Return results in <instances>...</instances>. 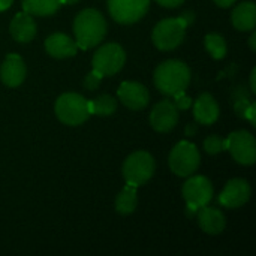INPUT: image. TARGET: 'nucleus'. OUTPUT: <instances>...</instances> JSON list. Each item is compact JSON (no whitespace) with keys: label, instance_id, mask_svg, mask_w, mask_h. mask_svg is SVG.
I'll use <instances>...</instances> for the list:
<instances>
[{"label":"nucleus","instance_id":"obj_1","mask_svg":"<svg viewBox=\"0 0 256 256\" xmlns=\"http://www.w3.org/2000/svg\"><path fill=\"white\" fill-rule=\"evenodd\" d=\"M106 21L99 10H81L74 21V33L78 48L88 50L99 45L106 34Z\"/></svg>","mask_w":256,"mask_h":256},{"label":"nucleus","instance_id":"obj_2","mask_svg":"<svg viewBox=\"0 0 256 256\" xmlns=\"http://www.w3.org/2000/svg\"><path fill=\"white\" fill-rule=\"evenodd\" d=\"M154 86L165 96H176L188 88L190 82V69L184 62L166 60L154 70Z\"/></svg>","mask_w":256,"mask_h":256},{"label":"nucleus","instance_id":"obj_3","mask_svg":"<svg viewBox=\"0 0 256 256\" xmlns=\"http://www.w3.org/2000/svg\"><path fill=\"white\" fill-rule=\"evenodd\" d=\"M54 111L57 118L68 126L82 124L92 116L88 110V100L78 93H63L58 96Z\"/></svg>","mask_w":256,"mask_h":256},{"label":"nucleus","instance_id":"obj_4","mask_svg":"<svg viewBox=\"0 0 256 256\" xmlns=\"http://www.w3.org/2000/svg\"><path fill=\"white\" fill-rule=\"evenodd\" d=\"M156 164L148 152L140 150L129 154L123 164V177L126 184L140 188L146 184L154 174Z\"/></svg>","mask_w":256,"mask_h":256},{"label":"nucleus","instance_id":"obj_5","mask_svg":"<svg viewBox=\"0 0 256 256\" xmlns=\"http://www.w3.org/2000/svg\"><path fill=\"white\" fill-rule=\"evenodd\" d=\"M186 28L188 26L180 16L165 18L154 26L152 33V40L154 46L160 51L176 50L184 40Z\"/></svg>","mask_w":256,"mask_h":256},{"label":"nucleus","instance_id":"obj_6","mask_svg":"<svg viewBox=\"0 0 256 256\" xmlns=\"http://www.w3.org/2000/svg\"><path fill=\"white\" fill-rule=\"evenodd\" d=\"M168 164L171 171L178 177H189L200 168L201 154L195 144L189 141H180L170 153Z\"/></svg>","mask_w":256,"mask_h":256},{"label":"nucleus","instance_id":"obj_7","mask_svg":"<svg viewBox=\"0 0 256 256\" xmlns=\"http://www.w3.org/2000/svg\"><path fill=\"white\" fill-rule=\"evenodd\" d=\"M124 62H126V52L122 48V45L116 42L104 44L92 58L93 69L100 72L104 76H111L120 72L122 68L124 66Z\"/></svg>","mask_w":256,"mask_h":256},{"label":"nucleus","instance_id":"obj_8","mask_svg":"<svg viewBox=\"0 0 256 256\" xmlns=\"http://www.w3.org/2000/svg\"><path fill=\"white\" fill-rule=\"evenodd\" d=\"M226 150L240 165L249 166L256 160L255 136L248 130H236L226 138Z\"/></svg>","mask_w":256,"mask_h":256},{"label":"nucleus","instance_id":"obj_9","mask_svg":"<svg viewBox=\"0 0 256 256\" xmlns=\"http://www.w3.org/2000/svg\"><path fill=\"white\" fill-rule=\"evenodd\" d=\"M150 0H108V10L118 24H134L148 10Z\"/></svg>","mask_w":256,"mask_h":256},{"label":"nucleus","instance_id":"obj_10","mask_svg":"<svg viewBox=\"0 0 256 256\" xmlns=\"http://www.w3.org/2000/svg\"><path fill=\"white\" fill-rule=\"evenodd\" d=\"M182 192L186 201V207H190L194 210L207 206L214 194L212 182L204 176H192V177L189 176Z\"/></svg>","mask_w":256,"mask_h":256},{"label":"nucleus","instance_id":"obj_11","mask_svg":"<svg viewBox=\"0 0 256 256\" xmlns=\"http://www.w3.org/2000/svg\"><path fill=\"white\" fill-rule=\"evenodd\" d=\"M178 108L172 100H160L150 112V124L156 132H171L178 123Z\"/></svg>","mask_w":256,"mask_h":256},{"label":"nucleus","instance_id":"obj_12","mask_svg":"<svg viewBox=\"0 0 256 256\" xmlns=\"http://www.w3.org/2000/svg\"><path fill=\"white\" fill-rule=\"evenodd\" d=\"M250 195H252V190L246 180L232 178L226 183L218 201L225 208H238V207H243L250 200Z\"/></svg>","mask_w":256,"mask_h":256},{"label":"nucleus","instance_id":"obj_13","mask_svg":"<svg viewBox=\"0 0 256 256\" xmlns=\"http://www.w3.org/2000/svg\"><path fill=\"white\" fill-rule=\"evenodd\" d=\"M117 94L122 104L132 111L144 110L150 100V93L146 88V86H142L141 82H135V81L122 82L117 90Z\"/></svg>","mask_w":256,"mask_h":256},{"label":"nucleus","instance_id":"obj_14","mask_svg":"<svg viewBox=\"0 0 256 256\" xmlns=\"http://www.w3.org/2000/svg\"><path fill=\"white\" fill-rule=\"evenodd\" d=\"M27 69L18 54H8L0 66V80L4 86L15 88L22 84Z\"/></svg>","mask_w":256,"mask_h":256},{"label":"nucleus","instance_id":"obj_15","mask_svg":"<svg viewBox=\"0 0 256 256\" xmlns=\"http://www.w3.org/2000/svg\"><path fill=\"white\" fill-rule=\"evenodd\" d=\"M195 218L198 219L200 228H201L206 234H208V236L222 234L224 230H225V226H226L225 214H224L220 210H218V208L208 207V204L200 207Z\"/></svg>","mask_w":256,"mask_h":256},{"label":"nucleus","instance_id":"obj_16","mask_svg":"<svg viewBox=\"0 0 256 256\" xmlns=\"http://www.w3.org/2000/svg\"><path fill=\"white\" fill-rule=\"evenodd\" d=\"M45 50L54 58H68L78 52V45L64 33H52L45 39Z\"/></svg>","mask_w":256,"mask_h":256},{"label":"nucleus","instance_id":"obj_17","mask_svg":"<svg viewBox=\"0 0 256 256\" xmlns=\"http://www.w3.org/2000/svg\"><path fill=\"white\" fill-rule=\"evenodd\" d=\"M9 32L16 42L27 44V42L33 40V38L36 36V22L30 14L20 12L12 18Z\"/></svg>","mask_w":256,"mask_h":256},{"label":"nucleus","instance_id":"obj_18","mask_svg":"<svg viewBox=\"0 0 256 256\" xmlns=\"http://www.w3.org/2000/svg\"><path fill=\"white\" fill-rule=\"evenodd\" d=\"M220 110L216 99L210 93H202L195 105H194V116L195 120L201 124H213L219 118Z\"/></svg>","mask_w":256,"mask_h":256},{"label":"nucleus","instance_id":"obj_19","mask_svg":"<svg viewBox=\"0 0 256 256\" xmlns=\"http://www.w3.org/2000/svg\"><path fill=\"white\" fill-rule=\"evenodd\" d=\"M232 26L240 32H250L256 26V4L254 2H243L236 6L231 15Z\"/></svg>","mask_w":256,"mask_h":256},{"label":"nucleus","instance_id":"obj_20","mask_svg":"<svg viewBox=\"0 0 256 256\" xmlns=\"http://www.w3.org/2000/svg\"><path fill=\"white\" fill-rule=\"evenodd\" d=\"M136 204H138L136 188L126 184L116 198V212L122 216L132 214L136 208Z\"/></svg>","mask_w":256,"mask_h":256},{"label":"nucleus","instance_id":"obj_21","mask_svg":"<svg viewBox=\"0 0 256 256\" xmlns=\"http://www.w3.org/2000/svg\"><path fill=\"white\" fill-rule=\"evenodd\" d=\"M62 6L60 0H22L24 12L36 16L52 15Z\"/></svg>","mask_w":256,"mask_h":256},{"label":"nucleus","instance_id":"obj_22","mask_svg":"<svg viewBox=\"0 0 256 256\" xmlns=\"http://www.w3.org/2000/svg\"><path fill=\"white\" fill-rule=\"evenodd\" d=\"M88 110H90V114L106 117V116H111L116 112L117 100L110 94H100L96 99L88 100Z\"/></svg>","mask_w":256,"mask_h":256},{"label":"nucleus","instance_id":"obj_23","mask_svg":"<svg viewBox=\"0 0 256 256\" xmlns=\"http://www.w3.org/2000/svg\"><path fill=\"white\" fill-rule=\"evenodd\" d=\"M204 45H206V50L208 51V54L216 58V60H220L226 56V42L224 39V36L218 34V33H210L204 38Z\"/></svg>","mask_w":256,"mask_h":256},{"label":"nucleus","instance_id":"obj_24","mask_svg":"<svg viewBox=\"0 0 256 256\" xmlns=\"http://www.w3.org/2000/svg\"><path fill=\"white\" fill-rule=\"evenodd\" d=\"M204 150L212 156H214L220 152H225L226 150V140L220 138L219 135H210L204 141Z\"/></svg>","mask_w":256,"mask_h":256},{"label":"nucleus","instance_id":"obj_25","mask_svg":"<svg viewBox=\"0 0 256 256\" xmlns=\"http://www.w3.org/2000/svg\"><path fill=\"white\" fill-rule=\"evenodd\" d=\"M102 78H104V75L100 72H98L96 69H93L92 72H88L86 75V78H84V87L87 90H96L99 87Z\"/></svg>","mask_w":256,"mask_h":256},{"label":"nucleus","instance_id":"obj_26","mask_svg":"<svg viewBox=\"0 0 256 256\" xmlns=\"http://www.w3.org/2000/svg\"><path fill=\"white\" fill-rule=\"evenodd\" d=\"M176 100H174V104L177 105V108L178 110H188L190 105H192V99L189 98V96H186L184 94V92H182V93H177L176 96H172Z\"/></svg>","mask_w":256,"mask_h":256},{"label":"nucleus","instance_id":"obj_27","mask_svg":"<svg viewBox=\"0 0 256 256\" xmlns=\"http://www.w3.org/2000/svg\"><path fill=\"white\" fill-rule=\"evenodd\" d=\"M250 92H248L246 90V87H243V86H238V87H236L234 90H232V102H237V100H244V99H248V100H250Z\"/></svg>","mask_w":256,"mask_h":256},{"label":"nucleus","instance_id":"obj_28","mask_svg":"<svg viewBox=\"0 0 256 256\" xmlns=\"http://www.w3.org/2000/svg\"><path fill=\"white\" fill-rule=\"evenodd\" d=\"M250 102H252V100H248V99H244V100H237V102H232L234 111L237 112V116H238V117L244 118V112H246L248 106L250 105Z\"/></svg>","mask_w":256,"mask_h":256},{"label":"nucleus","instance_id":"obj_29","mask_svg":"<svg viewBox=\"0 0 256 256\" xmlns=\"http://www.w3.org/2000/svg\"><path fill=\"white\" fill-rule=\"evenodd\" d=\"M244 118L250 122L252 126H256V104L250 102V105L248 106L246 112H244Z\"/></svg>","mask_w":256,"mask_h":256},{"label":"nucleus","instance_id":"obj_30","mask_svg":"<svg viewBox=\"0 0 256 256\" xmlns=\"http://www.w3.org/2000/svg\"><path fill=\"white\" fill-rule=\"evenodd\" d=\"M180 18L184 21V24L189 27V26H192L194 24V21H195V18H196V15L192 12V10H184L182 15H180Z\"/></svg>","mask_w":256,"mask_h":256},{"label":"nucleus","instance_id":"obj_31","mask_svg":"<svg viewBox=\"0 0 256 256\" xmlns=\"http://www.w3.org/2000/svg\"><path fill=\"white\" fill-rule=\"evenodd\" d=\"M156 2L164 8H178L180 4L184 3V0H156Z\"/></svg>","mask_w":256,"mask_h":256},{"label":"nucleus","instance_id":"obj_32","mask_svg":"<svg viewBox=\"0 0 256 256\" xmlns=\"http://www.w3.org/2000/svg\"><path fill=\"white\" fill-rule=\"evenodd\" d=\"M219 8H230V6H232L237 0H213Z\"/></svg>","mask_w":256,"mask_h":256},{"label":"nucleus","instance_id":"obj_33","mask_svg":"<svg viewBox=\"0 0 256 256\" xmlns=\"http://www.w3.org/2000/svg\"><path fill=\"white\" fill-rule=\"evenodd\" d=\"M196 130H198V126H196L195 123H190V124H188V128H186V135H188V136H192V135L196 134Z\"/></svg>","mask_w":256,"mask_h":256},{"label":"nucleus","instance_id":"obj_34","mask_svg":"<svg viewBox=\"0 0 256 256\" xmlns=\"http://www.w3.org/2000/svg\"><path fill=\"white\" fill-rule=\"evenodd\" d=\"M255 78H256V69H252V74H250V93H252V94H255L256 93Z\"/></svg>","mask_w":256,"mask_h":256},{"label":"nucleus","instance_id":"obj_35","mask_svg":"<svg viewBox=\"0 0 256 256\" xmlns=\"http://www.w3.org/2000/svg\"><path fill=\"white\" fill-rule=\"evenodd\" d=\"M250 32H252V34L249 38V46H250L252 51H256V33L254 30H250Z\"/></svg>","mask_w":256,"mask_h":256},{"label":"nucleus","instance_id":"obj_36","mask_svg":"<svg viewBox=\"0 0 256 256\" xmlns=\"http://www.w3.org/2000/svg\"><path fill=\"white\" fill-rule=\"evenodd\" d=\"M12 3H14V0H0V12L9 9Z\"/></svg>","mask_w":256,"mask_h":256},{"label":"nucleus","instance_id":"obj_37","mask_svg":"<svg viewBox=\"0 0 256 256\" xmlns=\"http://www.w3.org/2000/svg\"><path fill=\"white\" fill-rule=\"evenodd\" d=\"M80 0H60V3L62 4H75V3H78Z\"/></svg>","mask_w":256,"mask_h":256}]
</instances>
